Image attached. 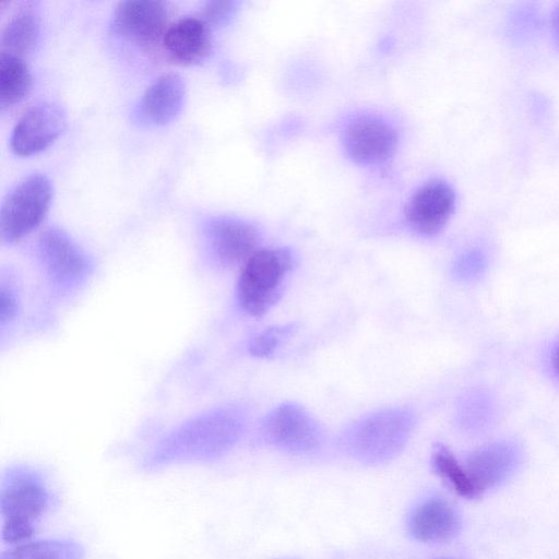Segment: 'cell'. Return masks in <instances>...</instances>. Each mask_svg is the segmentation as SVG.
<instances>
[{
  "instance_id": "cell-1",
  "label": "cell",
  "mask_w": 559,
  "mask_h": 559,
  "mask_svg": "<svg viewBox=\"0 0 559 559\" xmlns=\"http://www.w3.org/2000/svg\"><path fill=\"white\" fill-rule=\"evenodd\" d=\"M246 417L235 406L202 413L168 433L154 449L146 465L202 462L228 452L240 439Z\"/></svg>"
},
{
  "instance_id": "cell-2",
  "label": "cell",
  "mask_w": 559,
  "mask_h": 559,
  "mask_svg": "<svg viewBox=\"0 0 559 559\" xmlns=\"http://www.w3.org/2000/svg\"><path fill=\"white\" fill-rule=\"evenodd\" d=\"M51 500L45 480L34 469L16 466L5 472L0 489L2 540L9 544L28 542Z\"/></svg>"
},
{
  "instance_id": "cell-3",
  "label": "cell",
  "mask_w": 559,
  "mask_h": 559,
  "mask_svg": "<svg viewBox=\"0 0 559 559\" xmlns=\"http://www.w3.org/2000/svg\"><path fill=\"white\" fill-rule=\"evenodd\" d=\"M414 425L415 416L409 408H383L355 421L345 433V443L358 460L380 463L403 449Z\"/></svg>"
},
{
  "instance_id": "cell-4",
  "label": "cell",
  "mask_w": 559,
  "mask_h": 559,
  "mask_svg": "<svg viewBox=\"0 0 559 559\" xmlns=\"http://www.w3.org/2000/svg\"><path fill=\"white\" fill-rule=\"evenodd\" d=\"M294 265L286 248L258 249L246 262L237 283V299L241 309L261 317L278 300L284 280Z\"/></svg>"
},
{
  "instance_id": "cell-5",
  "label": "cell",
  "mask_w": 559,
  "mask_h": 559,
  "mask_svg": "<svg viewBox=\"0 0 559 559\" xmlns=\"http://www.w3.org/2000/svg\"><path fill=\"white\" fill-rule=\"evenodd\" d=\"M52 188L43 174H33L21 180L4 197L0 209V237L14 242L35 229L50 205Z\"/></svg>"
},
{
  "instance_id": "cell-6",
  "label": "cell",
  "mask_w": 559,
  "mask_h": 559,
  "mask_svg": "<svg viewBox=\"0 0 559 559\" xmlns=\"http://www.w3.org/2000/svg\"><path fill=\"white\" fill-rule=\"evenodd\" d=\"M262 432L267 442L283 451L301 454L316 450L322 442L323 432L304 407L284 403L264 418Z\"/></svg>"
},
{
  "instance_id": "cell-7",
  "label": "cell",
  "mask_w": 559,
  "mask_h": 559,
  "mask_svg": "<svg viewBox=\"0 0 559 559\" xmlns=\"http://www.w3.org/2000/svg\"><path fill=\"white\" fill-rule=\"evenodd\" d=\"M37 250L44 272L60 287L80 284L91 272L85 252L59 228L45 229L38 238Z\"/></svg>"
},
{
  "instance_id": "cell-8",
  "label": "cell",
  "mask_w": 559,
  "mask_h": 559,
  "mask_svg": "<svg viewBox=\"0 0 559 559\" xmlns=\"http://www.w3.org/2000/svg\"><path fill=\"white\" fill-rule=\"evenodd\" d=\"M169 24V10L162 1H121L114 13L115 29L126 39L144 48L162 43Z\"/></svg>"
},
{
  "instance_id": "cell-9",
  "label": "cell",
  "mask_w": 559,
  "mask_h": 559,
  "mask_svg": "<svg viewBox=\"0 0 559 559\" xmlns=\"http://www.w3.org/2000/svg\"><path fill=\"white\" fill-rule=\"evenodd\" d=\"M204 238L211 258L221 266L246 262L260 242V234L253 225L226 216L210 221Z\"/></svg>"
},
{
  "instance_id": "cell-10",
  "label": "cell",
  "mask_w": 559,
  "mask_h": 559,
  "mask_svg": "<svg viewBox=\"0 0 559 559\" xmlns=\"http://www.w3.org/2000/svg\"><path fill=\"white\" fill-rule=\"evenodd\" d=\"M66 122V112L57 104H34L16 121L10 136L11 147L19 155L36 154L61 134Z\"/></svg>"
},
{
  "instance_id": "cell-11",
  "label": "cell",
  "mask_w": 559,
  "mask_h": 559,
  "mask_svg": "<svg viewBox=\"0 0 559 559\" xmlns=\"http://www.w3.org/2000/svg\"><path fill=\"white\" fill-rule=\"evenodd\" d=\"M455 203V192L448 182L431 180L411 197L405 216L414 230L425 236H433L448 224Z\"/></svg>"
},
{
  "instance_id": "cell-12",
  "label": "cell",
  "mask_w": 559,
  "mask_h": 559,
  "mask_svg": "<svg viewBox=\"0 0 559 559\" xmlns=\"http://www.w3.org/2000/svg\"><path fill=\"white\" fill-rule=\"evenodd\" d=\"M397 135L385 121L360 117L344 130V145L348 155L361 164H378L395 151Z\"/></svg>"
},
{
  "instance_id": "cell-13",
  "label": "cell",
  "mask_w": 559,
  "mask_h": 559,
  "mask_svg": "<svg viewBox=\"0 0 559 559\" xmlns=\"http://www.w3.org/2000/svg\"><path fill=\"white\" fill-rule=\"evenodd\" d=\"M162 44L166 52L177 61L200 62L212 48L210 25L197 16L180 17L169 24Z\"/></svg>"
},
{
  "instance_id": "cell-14",
  "label": "cell",
  "mask_w": 559,
  "mask_h": 559,
  "mask_svg": "<svg viewBox=\"0 0 559 559\" xmlns=\"http://www.w3.org/2000/svg\"><path fill=\"white\" fill-rule=\"evenodd\" d=\"M185 95L186 85L179 74H162L144 92L139 104V116L150 124H166L180 112Z\"/></svg>"
},
{
  "instance_id": "cell-15",
  "label": "cell",
  "mask_w": 559,
  "mask_h": 559,
  "mask_svg": "<svg viewBox=\"0 0 559 559\" xmlns=\"http://www.w3.org/2000/svg\"><path fill=\"white\" fill-rule=\"evenodd\" d=\"M519 460L518 448L510 442H495L475 451L465 465L481 492L504 479Z\"/></svg>"
},
{
  "instance_id": "cell-16",
  "label": "cell",
  "mask_w": 559,
  "mask_h": 559,
  "mask_svg": "<svg viewBox=\"0 0 559 559\" xmlns=\"http://www.w3.org/2000/svg\"><path fill=\"white\" fill-rule=\"evenodd\" d=\"M461 527L456 510L442 499H430L419 504L409 520L414 538L425 542H442L455 536Z\"/></svg>"
},
{
  "instance_id": "cell-17",
  "label": "cell",
  "mask_w": 559,
  "mask_h": 559,
  "mask_svg": "<svg viewBox=\"0 0 559 559\" xmlns=\"http://www.w3.org/2000/svg\"><path fill=\"white\" fill-rule=\"evenodd\" d=\"M39 35V21L37 15L23 9L8 19L1 32V52L23 57L35 47Z\"/></svg>"
},
{
  "instance_id": "cell-18",
  "label": "cell",
  "mask_w": 559,
  "mask_h": 559,
  "mask_svg": "<svg viewBox=\"0 0 559 559\" xmlns=\"http://www.w3.org/2000/svg\"><path fill=\"white\" fill-rule=\"evenodd\" d=\"M29 69L22 57L0 55V105L8 108L22 100L31 87Z\"/></svg>"
},
{
  "instance_id": "cell-19",
  "label": "cell",
  "mask_w": 559,
  "mask_h": 559,
  "mask_svg": "<svg viewBox=\"0 0 559 559\" xmlns=\"http://www.w3.org/2000/svg\"><path fill=\"white\" fill-rule=\"evenodd\" d=\"M83 546L73 540L25 542L1 552L0 559H83Z\"/></svg>"
},
{
  "instance_id": "cell-20",
  "label": "cell",
  "mask_w": 559,
  "mask_h": 559,
  "mask_svg": "<svg viewBox=\"0 0 559 559\" xmlns=\"http://www.w3.org/2000/svg\"><path fill=\"white\" fill-rule=\"evenodd\" d=\"M432 464L439 476L460 496L475 498L481 493L466 467L444 447L435 449Z\"/></svg>"
},
{
  "instance_id": "cell-21",
  "label": "cell",
  "mask_w": 559,
  "mask_h": 559,
  "mask_svg": "<svg viewBox=\"0 0 559 559\" xmlns=\"http://www.w3.org/2000/svg\"><path fill=\"white\" fill-rule=\"evenodd\" d=\"M542 25V16L535 3L518 4L507 20V34L514 43L524 44L534 39Z\"/></svg>"
},
{
  "instance_id": "cell-22",
  "label": "cell",
  "mask_w": 559,
  "mask_h": 559,
  "mask_svg": "<svg viewBox=\"0 0 559 559\" xmlns=\"http://www.w3.org/2000/svg\"><path fill=\"white\" fill-rule=\"evenodd\" d=\"M294 323L270 326L250 342L249 350L257 357H269L296 331Z\"/></svg>"
},
{
  "instance_id": "cell-23",
  "label": "cell",
  "mask_w": 559,
  "mask_h": 559,
  "mask_svg": "<svg viewBox=\"0 0 559 559\" xmlns=\"http://www.w3.org/2000/svg\"><path fill=\"white\" fill-rule=\"evenodd\" d=\"M487 264L486 252L479 248H472L462 252L455 259L452 275L459 282H472L484 274Z\"/></svg>"
},
{
  "instance_id": "cell-24",
  "label": "cell",
  "mask_w": 559,
  "mask_h": 559,
  "mask_svg": "<svg viewBox=\"0 0 559 559\" xmlns=\"http://www.w3.org/2000/svg\"><path fill=\"white\" fill-rule=\"evenodd\" d=\"M19 311V300L11 286L1 284L0 288V324L4 326L13 321Z\"/></svg>"
},
{
  "instance_id": "cell-25",
  "label": "cell",
  "mask_w": 559,
  "mask_h": 559,
  "mask_svg": "<svg viewBox=\"0 0 559 559\" xmlns=\"http://www.w3.org/2000/svg\"><path fill=\"white\" fill-rule=\"evenodd\" d=\"M234 10L231 1H210L206 2L203 11L204 20L210 24H222Z\"/></svg>"
},
{
  "instance_id": "cell-26",
  "label": "cell",
  "mask_w": 559,
  "mask_h": 559,
  "mask_svg": "<svg viewBox=\"0 0 559 559\" xmlns=\"http://www.w3.org/2000/svg\"><path fill=\"white\" fill-rule=\"evenodd\" d=\"M550 31L554 46L559 50V2L555 5L551 12Z\"/></svg>"
},
{
  "instance_id": "cell-27",
  "label": "cell",
  "mask_w": 559,
  "mask_h": 559,
  "mask_svg": "<svg viewBox=\"0 0 559 559\" xmlns=\"http://www.w3.org/2000/svg\"><path fill=\"white\" fill-rule=\"evenodd\" d=\"M551 365L555 373L559 378V345L556 346V348L552 352L551 355Z\"/></svg>"
}]
</instances>
